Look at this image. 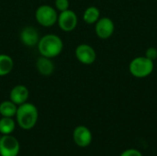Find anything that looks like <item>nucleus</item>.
Wrapping results in <instances>:
<instances>
[{"mask_svg": "<svg viewBox=\"0 0 157 156\" xmlns=\"http://www.w3.org/2000/svg\"><path fill=\"white\" fill-rule=\"evenodd\" d=\"M37 46L41 56L52 59L61 54L63 49V42L55 34H46L40 38Z\"/></svg>", "mask_w": 157, "mask_h": 156, "instance_id": "nucleus-1", "label": "nucleus"}, {"mask_svg": "<svg viewBox=\"0 0 157 156\" xmlns=\"http://www.w3.org/2000/svg\"><path fill=\"white\" fill-rule=\"evenodd\" d=\"M16 119L21 129L25 131L31 130L35 127L39 119V111L37 107L29 102L17 106Z\"/></svg>", "mask_w": 157, "mask_h": 156, "instance_id": "nucleus-2", "label": "nucleus"}, {"mask_svg": "<svg viewBox=\"0 0 157 156\" xmlns=\"http://www.w3.org/2000/svg\"><path fill=\"white\" fill-rule=\"evenodd\" d=\"M155 69V63L145 56H138L133 58L129 64L131 74L136 78H145L152 74Z\"/></svg>", "mask_w": 157, "mask_h": 156, "instance_id": "nucleus-3", "label": "nucleus"}, {"mask_svg": "<svg viewBox=\"0 0 157 156\" xmlns=\"http://www.w3.org/2000/svg\"><path fill=\"white\" fill-rule=\"evenodd\" d=\"M35 18L40 26L49 28L57 23L58 11L52 6L42 5L36 9Z\"/></svg>", "mask_w": 157, "mask_h": 156, "instance_id": "nucleus-4", "label": "nucleus"}, {"mask_svg": "<svg viewBox=\"0 0 157 156\" xmlns=\"http://www.w3.org/2000/svg\"><path fill=\"white\" fill-rule=\"evenodd\" d=\"M20 145L17 139L11 134L3 135L0 138V155L17 156Z\"/></svg>", "mask_w": 157, "mask_h": 156, "instance_id": "nucleus-5", "label": "nucleus"}, {"mask_svg": "<svg viewBox=\"0 0 157 156\" xmlns=\"http://www.w3.org/2000/svg\"><path fill=\"white\" fill-rule=\"evenodd\" d=\"M57 23L59 25V28L65 32H71L73 31L78 23V17L75 12H74L71 9H67L65 11L60 12L58 15Z\"/></svg>", "mask_w": 157, "mask_h": 156, "instance_id": "nucleus-6", "label": "nucleus"}, {"mask_svg": "<svg viewBox=\"0 0 157 156\" xmlns=\"http://www.w3.org/2000/svg\"><path fill=\"white\" fill-rule=\"evenodd\" d=\"M115 30V24L113 20L109 17H100L95 23V32L97 36L101 40L109 39Z\"/></svg>", "mask_w": 157, "mask_h": 156, "instance_id": "nucleus-7", "label": "nucleus"}, {"mask_svg": "<svg viewBox=\"0 0 157 156\" xmlns=\"http://www.w3.org/2000/svg\"><path fill=\"white\" fill-rule=\"evenodd\" d=\"M75 57L79 63L89 65L96 62L97 52L95 49L89 44L82 43L79 44L75 49Z\"/></svg>", "mask_w": 157, "mask_h": 156, "instance_id": "nucleus-8", "label": "nucleus"}, {"mask_svg": "<svg viewBox=\"0 0 157 156\" xmlns=\"http://www.w3.org/2000/svg\"><path fill=\"white\" fill-rule=\"evenodd\" d=\"M73 139L77 146L85 148L92 143V132L87 127L80 125L74 130Z\"/></svg>", "mask_w": 157, "mask_h": 156, "instance_id": "nucleus-9", "label": "nucleus"}, {"mask_svg": "<svg viewBox=\"0 0 157 156\" xmlns=\"http://www.w3.org/2000/svg\"><path fill=\"white\" fill-rule=\"evenodd\" d=\"M19 38L24 45L28 47H34L38 44L40 37L38 30L34 27L28 26V27H25L20 31Z\"/></svg>", "mask_w": 157, "mask_h": 156, "instance_id": "nucleus-10", "label": "nucleus"}, {"mask_svg": "<svg viewBox=\"0 0 157 156\" xmlns=\"http://www.w3.org/2000/svg\"><path fill=\"white\" fill-rule=\"evenodd\" d=\"M9 97L12 102H14L17 106H19L28 101L29 97V91L27 86L23 85H17L11 89Z\"/></svg>", "mask_w": 157, "mask_h": 156, "instance_id": "nucleus-11", "label": "nucleus"}, {"mask_svg": "<svg viewBox=\"0 0 157 156\" xmlns=\"http://www.w3.org/2000/svg\"><path fill=\"white\" fill-rule=\"evenodd\" d=\"M36 68L41 75L50 76L53 74L55 66L51 58L40 55L36 61Z\"/></svg>", "mask_w": 157, "mask_h": 156, "instance_id": "nucleus-12", "label": "nucleus"}, {"mask_svg": "<svg viewBox=\"0 0 157 156\" xmlns=\"http://www.w3.org/2000/svg\"><path fill=\"white\" fill-rule=\"evenodd\" d=\"M99 18H100V11L95 6H88L84 11L83 20L85 21V23H86L88 25L95 24Z\"/></svg>", "mask_w": 157, "mask_h": 156, "instance_id": "nucleus-13", "label": "nucleus"}, {"mask_svg": "<svg viewBox=\"0 0 157 156\" xmlns=\"http://www.w3.org/2000/svg\"><path fill=\"white\" fill-rule=\"evenodd\" d=\"M14 68V61L7 54H0V77L9 74Z\"/></svg>", "mask_w": 157, "mask_h": 156, "instance_id": "nucleus-14", "label": "nucleus"}, {"mask_svg": "<svg viewBox=\"0 0 157 156\" xmlns=\"http://www.w3.org/2000/svg\"><path fill=\"white\" fill-rule=\"evenodd\" d=\"M17 106L11 100H5L0 103V115L2 117L13 118L16 116Z\"/></svg>", "mask_w": 157, "mask_h": 156, "instance_id": "nucleus-15", "label": "nucleus"}, {"mask_svg": "<svg viewBox=\"0 0 157 156\" xmlns=\"http://www.w3.org/2000/svg\"><path fill=\"white\" fill-rule=\"evenodd\" d=\"M16 128V123L13 118L2 117L0 119V133L3 135L11 134Z\"/></svg>", "mask_w": 157, "mask_h": 156, "instance_id": "nucleus-16", "label": "nucleus"}, {"mask_svg": "<svg viewBox=\"0 0 157 156\" xmlns=\"http://www.w3.org/2000/svg\"><path fill=\"white\" fill-rule=\"evenodd\" d=\"M69 6H70L69 0H55V8L59 12H63L69 9Z\"/></svg>", "mask_w": 157, "mask_h": 156, "instance_id": "nucleus-17", "label": "nucleus"}, {"mask_svg": "<svg viewBox=\"0 0 157 156\" xmlns=\"http://www.w3.org/2000/svg\"><path fill=\"white\" fill-rule=\"evenodd\" d=\"M146 58H148L149 60L155 62L157 59V49L155 47H149L146 51H145V55Z\"/></svg>", "mask_w": 157, "mask_h": 156, "instance_id": "nucleus-18", "label": "nucleus"}, {"mask_svg": "<svg viewBox=\"0 0 157 156\" xmlns=\"http://www.w3.org/2000/svg\"><path fill=\"white\" fill-rule=\"evenodd\" d=\"M121 156H143L142 153L136 149H128L124 151Z\"/></svg>", "mask_w": 157, "mask_h": 156, "instance_id": "nucleus-19", "label": "nucleus"}, {"mask_svg": "<svg viewBox=\"0 0 157 156\" xmlns=\"http://www.w3.org/2000/svg\"><path fill=\"white\" fill-rule=\"evenodd\" d=\"M156 1H157V0H156Z\"/></svg>", "mask_w": 157, "mask_h": 156, "instance_id": "nucleus-20", "label": "nucleus"}]
</instances>
